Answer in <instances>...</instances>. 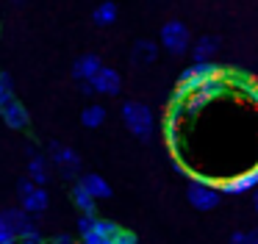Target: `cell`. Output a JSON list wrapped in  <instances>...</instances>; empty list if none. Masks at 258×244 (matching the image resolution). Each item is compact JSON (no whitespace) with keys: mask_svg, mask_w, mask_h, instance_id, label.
<instances>
[{"mask_svg":"<svg viewBox=\"0 0 258 244\" xmlns=\"http://www.w3.org/2000/svg\"><path fill=\"white\" fill-rule=\"evenodd\" d=\"M225 75V70L214 61H203V64H191L189 70L180 72L178 78V86H175V100H186L189 94H195L203 83L214 81V78Z\"/></svg>","mask_w":258,"mask_h":244,"instance_id":"obj_1","label":"cell"},{"mask_svg":"<svg viewBox=\"0 0 258 244\" xmlns=\"http://www.w3.org/2000/svg\"><path fill=\"white\" fill-rule=\"evenodd\" d=\"M119 114H122L125 128H128L136 139H150V133H153V114H150V108H147L145 103H139V100H128V103H122Z\"/></svg>","mask_w":258,"mask_h":244,"instance_id":"obj_2","label":"cell"},{"mask_svg":"<svg viewBox=\"0 0 258 244\" xmlns=\"http://www.w3.org/2000/svg\"><path fill=\"white\" fill-rule=\"evenodd\" d=\"M158 44H161L167 53L172 55H183L189 53V44H191V36H189V28L183 25L180 20H169L161 25V33H158Z\"/></svg>","mask_w":258,"mask_h":244,"instance_id":"obj_3","label":"cell"},{"mask_svg":"<svg viewBox=\"0 0 258 244\" xmlns=\"http://www.w3.org/2000/svg\"><path fill=\"white\" fill-rule=\"evenodd\" d=\"M17 194H20V205H23L25 214H42V211H47V205H50L47 189L36 186L28 177H23V180L17 183Z\"/></svg>","mask_w":258,"mask_h":244,"instance_id":"obj_4","label":"cell"},{"mask_svg":"<svg viewBox=\"0 0 258 244\" xmlns=\"http://www.w3.org/2000/svg\"><path fill=\"white\" fill-rule=\"evenodd\" d=\"M186 200H189L191 208H197V211H211L219 205V189H214V186H208L206 180L195 177V180L186 186Z\"/></svg>","mask_w":258,"mask_h":244,"instance_id":"obj_5","label":"cell"},{"mask_svg":"<svg viewBox=\"0 0 258 244\" xmlns=\"http://www.w3.org/2000/svg\"><path fill=\"white\" fill-rule=\"evenodd\" d=\"M50 164L56 166L64 177H75L81 169V155L75 153L73 147H67V144L50 142Z\"/></svg>","mask_w":258,"mask_h":244,"instance_id":"obj_6","label":"cell"},{"mask_svg":"<svg viewBox=\"0 0 258 244\" xmlns=\"http://www.w3.org/2000/svg\"><path fill=\"white\" fill-rule=\"evenodd\" d=\"M255 186H258V164L250 166L247 172H241V175L222 180V183H219V192H222V194H236V197H239V194L252 192Z\"/></svg>","mask_w":258,"mask_h":244,"instance_id":"obj_7","label":"cell"},{"mask_svg":"<svg viewBox=\"0 0 258 244\" xmlns=\"http://www.w3.org/2000/svg\"><path fill=\"white\" fill-rule=\"evenodd\" d=\"M89 83H92V89H95V94H108V97L119 94V89H122V78H119V72L114 70V67H103Z\"/></svg>","mask_w":258,"mask_h":244,"instance_id":"obj_8","label":"cell"},{"mask_svg":"<svg viewBox=\"0 0 258 244\" xmlns=\"http://www.w3.org/2000/svg\"><path fill=\"white\" fill-rule=\"evenodd\" d=\"M103 67H106V64L100 61V55H97V53H86V55H81V58H75L73 78H75V81H81V83H89L92 78L103 70Z\"/></svg>","mask_w":258,"mask_h":244,"instance_id":"obj_9","label":"cell"},{"mask_svg":"<svg viewBox=\"0 0 258 244\" xmlns=\"http://www.w3.org/2000/svg\"><path fill=\"white\" fill-rule=\"evenodd\" d=\"M0 116H3V122H6L12 131H25L28 128V122H31V116H28V108H25L23 103H20L17 97L12 100V103H6L3 108H0Z\"/></svg>","mask_w":258,"mask_h":244,"instance_id":"obj_10","label":"cell"},{"mask_svg":"<svg viewBox=\"0 0 258 244\" xmlns=\"http://www.w3.org/2000/svg\"><path fill=\"white\" fill-rule=\"evenodd\" d=\"M28 180H34L36 186H45L47 177H50V158H45V155L34 153V147H28Z\"/></svg>","mask_w":258,"mask_h":244,"instance_id":"obj_11","label":"cell"},{"mask_svg":"<svg viewBox=\"0 0 258 244\" xmlns=\"http://www.w3.org/2000/svg\"><path fill=\"white\" fill-rule=\"evenodd\" d=\"M17 222L20 208L0 211V244H17Z\"/></svg>","mask_w":258,"mask_h":244,"instance_id":"obj_12","label":"cell"},{"mask_svg":"<svg viewBox=\"0 0 258 244\" xmlns=\"http://www.w3.org/2000/svg\"><path fill=\"white\" fill-rule=\"evenodd\" d=\"M78 183H81V186H84L95 200H108V197H111V186H108V180H106L103 175H97V172H89V175L78 177Z\"/></svg>","mask_w":258,"mask_h":244,"instance_id":"obj_13","label":"cell"},{"mask_svg":"<svg viewBox=\"0 0 258 244\" xmlns=\"http://www.w3.org/2000/svg\"><path fill=\"white\" fill-rule=\"evenodd\" d=\"M217 50H219V39L217 36H200V39H197V44L191 47V58H195V64L214 61Z\"/></svg>","mask_w":258,"mask_h":244,"instance_id":"obj_14","label":"cell"},{"mask_svg":"<svg viewBox=\"0 0 258 244\" xmlns=\"http://www.w3.org/2000/svg\"><path fill=\"white\" fill-rule=\"evenodd\" d=\"M131 58H134V64H139V67L153 64V61L158 58V44L150 42V39H139V42L134 44V53H131Z\"/></svg>","mask_w":258,"mask_h":244,"instance_id":"obj_15","label":"cell"},{"mask_svg":"<svg viewBox=\"0 0 258 244\" xmlns=\"http://www.w3.org/2000/svg\"><path fill=\"white\" fill-rule=\"evenodd\" d=\"M117 3L114 0H103L100 6H95V11H92V22H95L97 28H108L117 22Z\"/></svg>","mask_w":258,"mask_h":244,"instance_id":"obj_16","label":"cell"},{"mask_svg":"<svg viewBox=\"0 0 258 244\" xmlns=\"http://www.w3.org/2000/svg\"><path fill=\"white\" fill-rule=\"evenodd\" d=\"M73 203L78 205V211H81V214H92V216H97V205H95L97 200L92 197V194L86 192V189L81 186L78 180L73 183Z\"/></svg>","mask_w":258,"mask_h":244,"instance_id":"obj_17","label":"cell"},{"mask_svg":"<svg viewBox=\"0 0 258 244\" xmlns=\"http://www.w3.org/2000/svg\"><path fill=\"white\" fill-rule=\"evenodd\" d=\"M81 244H136V236L131 230H125V227H119V233L111 238H100V236H95V233H86V236L81 238Z\"/></svg>","mask_w":258,"mask_h":244,"instance_id":"obj_18","label":"cell"},{"mask_svg":"<svg viewBox=\"0 0 258 244\" xmlns=\"http://www.w3.org/2000/svg\"><path fill=\"white\" fill-rule=\"evenodd\" d=\"M103 122H106V108H103V105L92 103L81 111V125L84 128H100Z\"/></svg>","mask_w":258,"mask_h":244,"instance_id":"obj_19","label":"cell"},{"mask_svg":"<svg viewBox=\"0 0 258 244\" xmlns=\"http://www.w3.org/2000/svg\"><path fill=\"white\" fill-rule=\"evenodd\" d=\"M12 100H14V83L9 78V72H0V108Z\"/></svg>","mask_w":258,"mask_h":244,"instance_id":"obj_20","label":"cell"},{"mask_svg":"<svg viewBox=\"0 0 258 244\" xmlns=\"http://www.w3.org/2000/svg\"><path fill=\"white\" fill-rule=\"evenodd\" d=\"M95 222H97V216H92V214H81V216H78V225H75V230H78V236L84 238L86 233H92V227H95Z\"/></svg>","mask_w":258,"mask_h":244,"instance_id":"obj_21","label":"cell"},{"mask_svg":"<svg viewBox=\"0 0 258 244\" xmlns=\"http://www.w3.org/2000/svg\"><path fill=\"white\" fill-rule=\"evenodd\" d=\"M228 244H250V230H236L233 236H230V241Z\"/></svg>","mask_w":258,"mask_h":244,"instance_id":"obj_22","label":"cell"},{"mask_svg":"<svg viewBox=\"0 0 258 244\" xmlns=\"http://www.w3.org/2000/svg\"><path fill=\"white\" fill-rule=\"evenodd\" d=\"M47 244H75V241H73V236H56V238H50Z\"/></svg>","mask_w":258,"mask_h":244,"instance_id":"obj_23","label":"cell"},{"mask_svg":"<svg viewBox=\"0 0 258 244\" xmlns=\"http://www.w3.org/2000/svg\"><path fill=\"white\" fill-rule=\"evenodd\" d=\"M250 244H258V230H250Z\"/></svg>","mask_w":258,"mask_h":244,"instance_id":"obj_24","label":"cell"},{"mask_svg":"<svg viewBox=\"0 0 258 244\" xmlns=\"http://www.w3.org/2000/svg\"><path fill=\"white\" fill-rule=\"evenodd\" d=\"M252 208H255V214H258V194H255V203H252Z\"/></svg>","mask_w":258,"mask_h":244,"instance_id":"obj_25","label":"cell"}]
</instances>
